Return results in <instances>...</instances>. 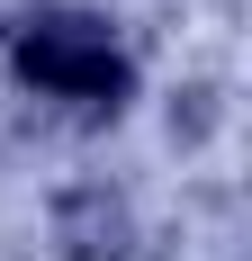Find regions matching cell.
Here are the masks:
<instances>
[{"label":"cell","instance_id":"obj_2","mask_svg":"<svg viewBox=\"0 0 252 261\" xmlns=\"http://www.w3.org/2000/svg\"><path fill=\"white\" fill-rule=\"evenodd\" d=\"M54 243H63L72 261H126L135 252V207H126L117 189L81 180V189L54 198Z\"/></svg>","mask_w":252,"mask_h":261},{"label":"cell","instance_id":"obj_1","mask_svg":"<svg viewBox=\"0 0 252 261\" xmlns=\"http://www.w3.org/2000/svg\"><path fill=\"white\" fill-rule=\"evenodd\" d=\"M18 54V72L54 99H81V108H117L126 99V54L108 45L99 18H81V9H45V18H27L9 36Z\"/></svg>","mask_w":252,"mask_h":261}]
</instances>
